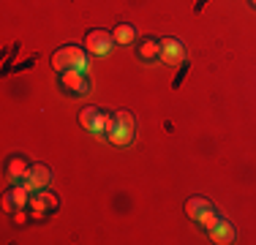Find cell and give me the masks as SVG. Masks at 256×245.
Instances as JSON below:
<instances>
[{
	"instance_id": "6da1fadb",
	"label": "cell",
	"mask_w": 256,
	"mask_h": 245,
	"mask_svg": "<svg viewBox=\"0 0 256 245\" xmlns=\"http://www.w3.org/2000/svg\"><path fill=\"white\" fill-rule=\"evenodd\" d=\"M52 66H54V71H60V74H66V71H84V74H88V68H90L88 52L79 49V46L58 49V52L52 54Z\"/></svg>"
},
{
	"instance_id": "4fadbf2b",
	"label": "cell",
	"mask_w": 256,
	"mask_h": 245,
	"mask_svg": "<svg viewBox=\"0 0 256 245\" xmlns=\"http://www.w3.org/2000/svg\"><path fill=\"white\" fill-rule=\"evenodd\" d=\"M139 58H142V60L161 58V41H153V38L142 41V44H139Z\"/></svg>"
},
{
	"instance_id": "2e32d148",
	"label": "cell",
	"mask_w": 256,
	"mask_h": 245,
	"mask_svg": "<svg viewBox=\"0 0 256 245\" xmlns=\"http://www.w3.org/2000/svg\"><path fill=\"white\" fill-rule=\"evenodd\" d=\"M251 3H254V6H256V0H251Z\"/></svg>"
},
{
	"instance_id": "7a4b0ae2",
	"label": "cell",
	"mask_w": 256,
	"mask_h": 245,
	"mask_svg": "<svg viewBox=\"0 0 256 245\" xmlns=\"http://www.w3.org/2000/svg\"><path fill=\"white\" fill-rule=\"evenodd\" d=\"M134 118L128 112H118L114 118H109V128H106V139L118 147H128L134 142Z\"/></svg>"
},
{
	"instance_id": "3957f363",
	"label": "cell",
	"mask_w": 256,
	"mask_h": 245,
	"mask_svg": "<svg viewBox=\"0 0 256 245\" xmlns=\"http://www.w3.org/2000/svg\"><path fill=\"white\" fill-rule=\"evenodd\" d=\"M79 122H82V126L88 128L90 134H96V136H104V134H106V128H109V118L101 112V109H96V106L82 109Z\"/></svg>"
},
{
	"instance_id": "9a60e30c",
	"label": "cell",
	"mask_w": 256,
	"mask_h": 245,
	"mask_svg": "<svg viewBox=\"0 0 256 245\" xmlns=\"http://www.w3.org/2000/svg\"><path fill=\"white\" fill-rule=\"evenodd\" d=\"M218 220H221V218H218V212H216V210H212V207H210V210H207L204 216L196 220V224L202 226V229H207V232H210V229H216V226H218Z\"/></svg>"
},
{
	"instance_id": "7c38bea8",
	"label": "cell",
	"mask_w": 256,
	"mask_h": 245,
	"mask_svg": "<svg viewBox=\"0 0 256 245\" xmlns=\"http://www.w3.org/2000/svg\"><path fill=\"white\" fill-rule=\"evenodd\" d=\"M210 207H212V204H210L207 199H202V196H196V199H191V202L186 204V212H188V218H191V220H199V218H202L207 210H210Z\"/></svg>"
},
{
	"instance_id": "52a82bcc",
	"label": "cell",
	"mask_w": 256,
	"mask_h": 245,
	"mask_svg": "<svg viewBox=\"0 0 256 245\" xmlns=\"http://www.w3.org/2000/svg\"><path fill=\"white\" fill-rule=\"evenodd\" d=\"M182 58H186V49L178 38H164L161 41V60L166 66H178L182 63Z\"/></svg>"
},
{
	"instance_id": "8fae6325",
	"label": "cell",
	"mask_w": 256,
	"mask_h": 245,
	"mask_svg": "<svg viewBox=\"0 0 256 245\" xmlns=\"http://www.w3.org/2000/svg\"><path fill=\"white\" fill-rule=\"evenodd\" d=\"M28 161L25 158H8V166H6V177H8L11 182H20V180H25L28 177Z\"/></svg>"
},
{
	"instance_id": "5b68a950",
	"label": "cell",
	"mask_w": 256,
	"mask_h": 245,
	"mask_svg": "<svg viewBox=\"0 0 256 245\" xmlns=\"http://www.w3.org/2000/svg\"><path fill=\"white\" fill-rule=\"evenodd\" d=\"M84 46L93 54H109L114 46V36L106 33V30H90V33L84 36Z\"/></svg>"
},
{
	"instance_id": "9c48e42d",
	"label": "cell",
	"mask_w": 256,
	"mask_h": 245,
	"mask_svg": "<svg viewBox=\"0 0 256 245\" xmlns=\"http://www.w3.org/2000/svg\"><path fill=\"white\" fill-rule=\"evenodd\" d=\"M60 202L54 194H38V196H30V207H33V218H41L44 212L54 210Z\"/></svg>"
},
{
	"instance_id": "8992f818",
	"label": "cell",
	"mask_w": 256,
	"mask_h": 245,
	"mask_svg": "<svg viewBox=\"0 0 256 245\" xmlns=\"http://www.w3.org/2000/svg\"><path fill=\"white\" fill-rule=\"evenodd\" d=\"M50 180H52L50 166H44V164H33L30 172H28V177L22 180V186H25L30 194H36V191H41L44 186H50Z\"/></svg>"
},
{
	"instance_id": "30bf717a",
	"label": "cell",
	"mask_w": 256,
	"mask_h": 245,
	"mask_svg": "<svg viewBox=\"0 0 256 245\" xmlns=\"http://www.w3.org/2000/svg\"><path fill=\"white\" fill-rule=\"evenodd\" d=\"M234 237H237V232H234V226H232L229 220H218L216 229H210V240L218 242V245L234 242Z\"/></svg>"
},
{
	"instance_id": "5bb4252c",
	"label": "cell",
	"mask_w": 256,
	"mask_h": 245,
	"mask_svg": "<svg viewBox=\"0 0 256 245\" xmlns=\"http://www.w3.org/2000/svg\"><path fill=\"white\" fill-rule=\"evenodd\" d=\"M112 36H114V44H134L136 41V30L131 24H118Z\"/></svg>"
},
{
	"instance_id": "277c9868",
	"label": "cell",
	"mask_w": 256,
	"mask_h": 245,
	"mask_svg": "<svg viewBox=\"0 0 256 245\" xmlns=\"http://www.w3.org/2000/svg\"><path fill=\"white\" fill-rule=\"evenodd\" d=\"M60 88L71 96H84L90 90V79L84 71H66L60 74Z\"/></svg>"
},
{
	"instance_id": "ba28073f",
	"label": "cell",
	"mask_w": 256,
	"mask_h": 245,
	"mask_svg": "<svg viewBox=\"0 0 256 245\" xmlns=\"http://www.w3.org/2000/svg\"><path fill=\"white\" fill-rule=\"evenodd\" d=\"M3 204H6V210H8V212H16V210H22L25 204H30V191H28L25 186H14L8 194H6Z\"/></svg>"
}]
</instances>
